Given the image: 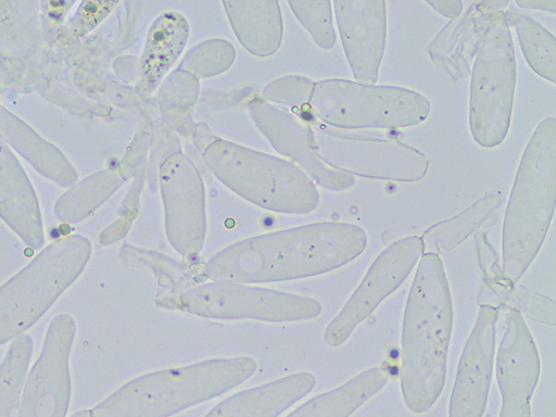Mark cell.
<instances>
[{"instance_id": "cell-1", "label": "cell", "mask_w": 556, "mask_h": 417, "mask_svg": "<svg viewBox=\"0 0 556 417\" xmlns=\"http://www.w3.org/2000/svg\"><path fill=\"white\" fill-rule=\"evenodd\" d=\"M367 247L349 223H319L253 239L216 255L204 267L211 282L262 285L300 280L340 268Z\"/></svg>"}, {"instance_id": "cell-2", "label": "cell", "mask_w": 556, "mask_h": 417, "mask_svg": "<svg viewBox=\"0 0 556 417\" xmlns=\"http://www.w3.org/2000/svg\"><path fill=\"white\" fill-rule=\"evenodd\" d=\"M453 317L443 262L426 253L408 294L402 337L401 386L414 413L428 412L443 391Z\"/></svg>"}, {"instance_id": "cell-3", "label": "cell", "mask_w": 556, "mask_h": 417, "mask_svg": "<svg viewBox=\"0 0 556 417\" xmlns=\"http://www.w3.org/2000/svg\"><path fill=\"white\" fill-rule=\"evenodd\" d=\"M556 200V121L544 119L526 150L503 227L502 270L518 283L546 238Z\"/></svg>"}, {"instance_id": "cell-4", "label": "cell", "mask_w": 556, "mask_h": 417, "mask_svg": "<svg viewBox=\"0 0 556 417\" xmlns=\"http://www.w3.org/2000/svg\"><path fill=\"white\" fill-rule=\"evenodd\" d=\"M249 356L215 358L137 378L90 409L92 417H170L215 399L251 379Z\"/></svg>"}, {"instance_id": "cell-5", "label": "cell", "mask_w": 556, "mask_h": 417, "mask_svg": "<svg viewBox=\"0 0 556 417\" xmlns=\"http://www.w3.org/2000/svg\"><path fill=\"white\" fill-rule=\"evenodd\" d=\"M91 255L81 237H68L45 249L0 288V346L22 337L77 280Z\"/></svg>"}, {"instance_id": "cell-6", "label": "cell", "mask_w": 556, "mask_h": 417, "mask_svg": "<svg viewBox=\"0 0 556 417\" xmlns=\"http://www.w3.org/2000/svg\"><path fill=\"white\" fill-rule=\"evenodd\" d=\"M517 60L504 12L493 14L484 33L471 81L470 126L483 148L503 143L511 123Z\"/></svg>"}, {"instance_id": "cell-7", "label": "cell", "mask_w": 556, "mask_h": 417, "mask_svg": "<svg viewBox=\"0 0 556 417\" xmlns=\"http://www.w3.org/2000/svg\"><path fill=\"white\" fill-rule=\"evenodd\" d=\"M314 105L323 121L345 129L415 126L424 123L431 110L419 92L350 80L319 84Z\"/></svg>"}, {"instance_id": "cell-8", "label": "cell", "mask_w": 556, "mask_h": 417, "mask_svg": "<svg viewBox=\"0 0 556 417\" xmlns=\"http://www.w3.org/2000/svg\"><path fill=\"white\" fill-rule=\"evenodd\" d=\"M159 303L204 318L269 323L314 319L323 311L321 304L312 298L227 282L192 287Z\"/></svg>"}, {"instance_id": "cell-9", "label": "cell", "mask_w": 556, "mask_h": 417, "mask_svg": "<svg viewBox=\"0 0 556 417\" xmlns=\"http://www.w3.org/2000/svg\"><path fill=\"white\" fill-rule=\"evenodd\" d=\"M426 252L421 238L409 237L389 247L370 266L363 282L329 324L324 340L343 345L370 314L406 280Z\"/></svg>"}, {"instance_id": "cell-10", "label": "cell", "mask_w": 556, "mask_h": 417, "mask_svg": "<svg viewBox=\"0 0 556 417\" xmlns=\"http://www.w3.org/2000/svg\"><path fill=\"white\" fill-rule=\"evenodd\" d=\"M75 337L72 316L62 314L53 319L26 379L21 417H66L72 396L70 357Z\"/></svg>"}, {"instance_id": "cell-11", "label": "cell", "mask_w": 556, "mask_h": 417, "mask_svg": "<svg viewBox=\"0 0 556 417\" xmlns=\"http://www.w3.org/2000/svg\"><path fill=\"white\" fill-rule=\"evenodd\" d=\"M540 356L522 313H506L496 377L503 403L500 417H531V400L540 378Z\"/></svg>"}, {"instance_id": "cell-12", "label": "cell", "mask_w": 556, "mask_h": 417, "mask_svg": "<svg viewBox=\"0 0 556 417\" xmlns=\"http://www.w3.org/2000/svg\"><path fill=\"white\" fill-rule=\"evenodd\" d=\"M498 312L482 305L463 351L454 383L450 417H482L491 387Z\"/></svg>"}, {"instance_id": "cell-13", "label": "cell", "mask_w": 556, "mask_h": 417, "mask_svg": "<svg viewBox=\"0 0 556 417\" xmlns=\"http://www.w3.org/2000/svg\"><path fill=\"white\" fill-rule=\"evenodd\" d=\"M334 5L355 79L361 84L375 85L386 51L387 3L348 0Z\"/></svg>"}, {"instance_id": "cell-14", "label": "cell", "mask_w": 556, "mask_h": 417, "mask_svg": "<svg viewBox=\"0 0 556 417\" xmlns=\"http://www.w3.org/2000/svg\"><path fill=\"white\" fill-rule=\"evenodd\" d=\"M346 144V160L338 163L350 175L367 178L416 181L426 176L429 161L408 146L363 135H342Z\"/></svg>"}, {"instance_id": "cell-15", "label": "cell", "mask_w": 556, "mask_h": 417, "mask_svg": "<svg viewBox=\"0 0 556 417\" xmlns=\"http://www.w3.org/2000/svg\"><path fill=\"white\" fill-rule=\"evenodd\" d=\"M313 375L301 372L230 396L205 417H278L315 388Z\"/></svg>"}, {"instance_id": "cell-16", "label": "cell", "mask_w": 556, "mask_h": 417, "mask_svg": "<svg viewBox=\"0 0 556 417\" xmlns=\"http://www.w3.org/2000/svg\"><path fill=\"white\" fill-rule=\"evenodd\" d=\"M389 380L387 368L367 369L342 387L309 400L288 417H350L378 394Z\"/></svg>"}, {"instance_id": "cell-17", "label": "cell", "mask_w": 556, "mask_h": 417, "mask_svg": "<svg viewBox=\"0 0 556 417\" xmlns=\"http://www.w3.org/2000/svg\"><path fill=\"white\" fill-rule=\"evenodd\" d=\"M500 194L486 195L457 216L433 225L424 236L426 249L446 253L465 242L501 205Z\"/></svg>"}, {"instance_id": "cell-18", "label": "cell", "mask_w": 556, "mask_h": 417, "mask_svg": "<svg viewBox=\"0 0 556 417\" xmlns=\"http://www.w3.org/2000/svg\"><path fill=\"white\" fill-rule=\"evenodd\" d=\"M33 355V340L15 339L0 365V417H21L23 392Z\"/></svg>"}, {"instance_id": "cell-19", "label": "cell", "mask_w": 556, "mask_h": 417, "mask_svg": "<svg viewBox=\"0 0 556 417\" xmlns=\"http://www.w3.org/2000/svg\"><path fill=\"white\" fill-rule=\"evenodd\" d=\"M508 24L518 33L523 54L531 68L541 77L555 84L556 79V42L542 25L532 18L509 11L505 13Z\"/></svg>"}, {"instance_id": "cell-20", "label": "cell", "mask_w": 556, "mask_h": 417, "mask_svg": "<svg viewBox=\"0 0 556 417\" xmlns=\"http://www.w3.org/2000/svg\"><path fill=\"white\" fill-rule=\"evenodd\" d=\"M498 291L507 301L516 305V309L526 313L539 323L555 326V302L533 291L508 282V287L498 285Z\"/></svg>"}, {"instance_id": "cell-21", "label": "cell", "mask_w": 556, "mask_h": 417, "mask_svg": "<svg viewBox=\"0 0 556 417\" xmlns=\"http://www.w3.org/2000/svg\"><path fill=\"white\" fill-rule=\"evenodd\" d=\"M428 4L443 16L452 20L457 18L463 12L462 2H428Z\"/></svg>"}, {"instance_id": "cell-22", "label": "cell", "mask_w": 556, "mask_h": 417, "mask_svg": "<svg viewBox=\"0 0 556 417\" xmlns=\"http://www.w3.org/2000/svg\"><path fill=\"white\" fill-rule=\"evenodd\" d=\"M516 4L519 5L521 9L527 10H539L549 13H555L556 11L555 0H548V2H543V0H534V2H522V0H518Z\"/></svg>"}, {"instance_id": "cell-23", "label": "cell", "mask_w": 556, "mask_h": 417, "mask_svg": "<svg viewBox=\"0 0 556 417\" xmlns=\"http://www.w3.org/2000/svg\"><path fill=\"white\" fill-rule=\"evenodd\" d=\"M71 417H92V416H91V412L89 409H85V410H80V412L75 413Z\"/></svg>"}]
</instances>
